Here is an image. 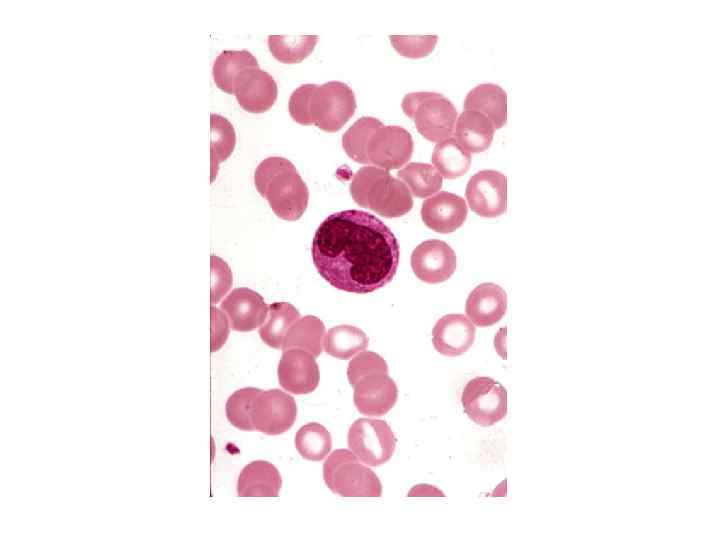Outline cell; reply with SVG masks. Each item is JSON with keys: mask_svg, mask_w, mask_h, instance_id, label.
Segmentation results:
<instances>
[{"mask_svg": "<svg viewBox=\"0 0 720 540\" xmlns=\"http://www.w3.org/2000/svg\"><path fill=\"white\" fill-rule=\"evenodd\" d=\"M311 255L318 273L330 285L366 294L392 281L400 249L395 235L380 219L352 209L331 214L320 224Z\"/></svg>", "mask_w": 720, "mask_h": 540, "instance_id": "6da1fadb", "label": "cell"}, {"mask_svg": "<svg viewBox=\"0 0 720 540\" xmlns=\"http://www.w3.org/2000/svg\"><path fill=\"white\" fill-rule=\"evenodd\" d=\"M212 74L216 86L234 94L247 112L264 113L277 99L275 80L259 68L257 59L247 50L222 51L214 61Z\"/></svg>", "mask_w": 720, "mask_h": 540, "instance_id": "7a4b0ae2", "label": "cell"}, {"mask_svg": "<svg viewBox=\"0 0 720 540\" xmlns=\"http://www.w3.org/2000/svg\"><path fill=\"white\" fill-rule=\"evenodd\" d=\"M342 145L354 161L380 167L398 169L413 153L411 134L400 126H385L373 117L358 119L343 135Z\"/></svg>", "mask_w": 720, "mask_h": 540, "instance_id": "3957f363", "label": "cell"}, {"mask_svg": "<svg viewBox=\"0 0 720 540\" xmlns=\"http://www.w3.org/2000/svg\"><path fill=\"white\" fill-rule=\"evenodd\" d=\"M288 109L295 122L315 125L332 133L339 131L354 115L356 100L353 90L343 82L305 84L292 92Z\"/></svg>", "mask_w": 720, "mask_h": 540, "instance_id": "277c9868", "label": "cell"}, {"mask_svg": "<svg viewBox=\"0 0 720 540\" xmlns=\"http://www.w3.org/2000/svg\"><path fill=\"white\" fill-rule=\"evenodd\" d=\"M257 191L284 220H297L305 212L309 192L295 166L282 157H269L255 170Z\"/></svg>", "mask_w": 720, "mask_h": 540, "instance_id": "5b68a950", "label": "cell"}, {"mask_svg": "<svg viewBox=\"0 0 720 540\" xmlns=\"http://www.w3.org/2000/svg\"><path fill=\"white\" fill-rule=\"evenodd\" d=\"M354 201L381 216L400 217L413 207V198L404 182L390 175L388 170L366 166L360 168L350 184Z\"/></svg>", "mask_w": 720, "mask_h": 540, "instance_id": "8992f818", "label": "cell"}, {"mask_svg": "<svg viewBox=\"0 0 720 540\" xmlns=\"http://www.w3.org/2000/svg\"><path fill=\"white\" fill-rule=\"evenodd\" d=\"M327 487L341 497H380L382 485L377 475L348 449L334 450L323 464Z\"/></svg>", "mask_w": 720, "mask_h": 540, "instance_id": "52a82bcc", "label": "cell"}, {"mask_svg": "<svg viewBox=\"0 0 720 540\" xmlns=\"http://www.w3.org/2000/svg\"><path fill=\"white\" fill-rule=\"evenodd\" d=\"M401 106L425 139L440 143L452 136L457 110L443 94L409 93L404 96Z\"/></svg>", "mask_w": 720, "mask_h": 540, "instance_id": "ba28073f", "label": "cell"}, {"mask_svg": "<svg viewBox=\"0 0 720 540\" xmlns=\"http://www.w3.org/2000/svg\"><path fill=\"white\" fill-rule=\"evenodd\" d=\"M461 403L464 412L477 425L492 426L507 414V391L490 377H475L467 382Z\"/></svg>", "mask_w": 720, "mask_h": 540, "instance_id": "9c48e42d", "label": "cell"}, {"mask_svg": "<svg viewBox=\"0 0 720 540\" xmlns=\"http://www.w3.org/2000/svg\"><path fill=\"white\" fill-rule=\"evenodd\" d=\"M397 439L391 427L383 420L359 418L349 428L348 447L358 459L368 466L388 462Z\"/></svg>", "mask_w": 720, "mask_h": 540, "instance_id": "30bf717a", "label": "cell"}, {"mask_svg": "<svg viewBox=\"0 0 720 540\" xmlns=\"http://www.w3.org/2000/svg\"><path fill=\"white\" fill-rule=\"evenodd\" d=\"M471 210L494 218L507 211V177L496 170H482L468 181L465 192Z\"/></svg>", "mask_w": 720, "mask_h": 540, "instance_id": "8fae6325", "label": "cell"}, {"mask_svg": "<svg viewBox=\"0 0 720 540\" xmlns=\"http://www.w3.org/2000/svg\"><path fill=\"white\" fill-rule=\"evenodd\" d=\"M294 398L279 390L262 391L257 397L252 414L255 430L267 435H280L289 430L296 419Z\"/></svg>", "mask_w": 720, "mask_h": 540, "instance_id": "7c38bea8", "label": "cell"}, {"mask_svg": "<svg viewBox=\"0 0 720 540\" xmlns=\"http://www.w3.org/2000/svg\"><path fill=\"white\" fill-rule=\"evenodd\" d=\"M457 257L444 241L430 239L420 243L411 254V267L421 281L437 284L448 280L455 272Z\"/></svg>", "mask_w": 720, "mask_h": 540, "instance_id": "4fadbf2b", "label": "cell"}, {"mask_svg": "<svg viewBox=\"0 0 720 540\" xmlns=\"http://www.w3.org/2000/svg\"><path fill=\"white\" fill-rule=\"evenodd\" d=\"M319 369L314 356L302 349L285 350L278 366L280 386L292 394L313 392L319 383Z\"/></svg>", "mask_w": 720, "mask_h": 540, "instance_id": "5bb4252c", "label": "cell"}, {"mask_svg": "<svg viewBox=\"0 0 720 540\" xmlns=\"http://www.w3.org/2000/svg\"><path fill=\"white\" fill-rule=\"evenodd\" d=\"M353 401L357 410L366 416L388 413L398 398V388L388 374L366 376L354 386Z\"/></svg>", "mask_w": 720, "mask_h": 540, "instance_id": "9a60e30c", "label": "cell"}, {"mask_svg": "<svg viewBox=\"0 0 720 540\" xmlns=\"http://www.w3.org/2000/svg\"><path fill=\"white\" fill-rule=\"evenodd\" d=\"M221 309L227 314L232 330L240 332L262 326L269 312L263 297L245 287L230 292L222 301Z\"/></svg>", "mask_w": 720, "mask_h": 540, "instance_id": "2e32d148", "label": "cell"}, {"mask_svg": "<svg viewBox=\"0 0 720 540\" xmlns=\"http://www.w3.org/2000/svg\"><path fill=\"white\" fill-rule=\"evenodd\" d=\"M468 208L465 200L447 191H441L426 199L421 208V217L427 227L439 233H451L462 226Z\"/></svg>", "mask_w": 720, "mask_h": 540, "instance_id": "e0dca14e", "label": "cell"}, {"mask_svg": "<svg viewBox=\"0 0 720 540\" xmlns=\"http://www.w3.org/2000/svg\"><path fill=\"white\" fill-rule=\"evenodd\" d=\"M476 335L474 324L463 314H447L432 329V343L437 352L456 357L472 346Z\"/></svg>", "mask_w": 720, "mask_h": 540, "instance_id": "ac0fdd59", "label": "cell"}, {"mask_svg": "<svg viewBox=\"0 0 720 540\" xmlns=\"http://www.w3.org/2000/svg\"><path fill=\"white\" fill-rule=\"evenodd\" d=\"M507 310V294L494 283H482L469 294L465 311L470 321L478 327L498 323Z\"/></svg>", "mask_w": 720, "mask_h": 540, "instance_id": "d6986e66", "label": "cell"}, {"mask_svg": "<svg viewBox=\"0 0 720 540\" xmlns=\"http://www.w3.org/2000/svg\"><path fill=\"white\" fill-rule=\"evenodd\" d=\"M282 479L278 469L270 462L259 460L247 464L237 482L239 497H277Z\"/></svg>", "mask_w": 720, "mask_h": 540, "instance_id": "ffe728a7", "label": "cell"}, {"mask_svg": "<svg viewBox=\"0 0 720 540\" xmlns=\"http://www.w3.org/2000/svg\"><path fill=\"white\" fill-rule=\"evenodd\" d=\"M495 128L483 114L465 110L457 118L453 138L469 153H480L492 143Z\"/></svg>", "mask_w": 720, "mask_h": 540, "instance_id": "44dd1931", "label": "cell"}, {"mask_svg": "<svg viewBox=\"0 0 720 540\" xmlns=\"http://www.w3.org/2000/svg\"><path fill=\"white\" fill-rule=\"evenodd\" d=\"M464 109L485 115L500 129L507 122V94L496 84H480L467 94Z\"/></svg>", "mask_w": 720, "mask_h": 540, "instance_id": "7402d4cb", "label": "cell"}, {"mask_svg": "<svg viewBox=\"0 0 720 540\" xmlns=\"http://www.w3.org/2000/svg\"><path fill=\"white\" fill-rule=\"evenodd\" d=\"M369 339L359 328L351 325H338L328 330L324 339L327 354L342 360L352 358L365 350Z\"/></svg>", "mask_w": 720, "mask_h": 540, "instance_id": "603a6c76", "label": "cell"}, {"mask_svg": "<svg viewBox=\"0 0 720 540\" xmlns=\"http://www.w3.org/2000/svg\"><path fill=\"white\" fill-rule=\"evenodd\" d=\"M431 161L442 177L456 179L469 170L471 153L450 137L435 146Z\"/></svg>", "mask_w": 720, "mask_h": 540, "instance_id": "cb8c5ba5", "label": "cell"}, {"mask_svg": "<svg viewBox=\"0 0 720 540\" xmlns=\"http://www.w3.org/2000/svg\"><path fill=\"white\" fill-rule=\"evenodd\" d=\"M269 320L259 329L264 343L275 349H282L284 339L290 327L300 318L297 309L286 302H276L268 306Z\"/></svg>", "mask_w": 720, "mask_h": 540, "instance_id": "d4e9b609", "label": "cell"}, {"mask_svg": "<svg viewBox=\"0 0 720 540\" xmlns=\"http://www.w3.org/2000/svg\"><path fill=\"white\" fill-rule=\"evenodd\" d=\"M324 333L325 326L320 319L314 316L298 319L288 330L282 349L285 351L297 347L317 357L322 352Z\"/></svg>", "mask_w": 720, "mask_h": 540, "instance_id": "484cf974", "label": "cell"}, {"mask_svg": "<svg viewBox=\"0 0 720 540\" xmlns=\"http://www.w3.org/2000/svg\"><path fill=\"white\" fill-rule=\"evenodd\" d=\"M397 176L418 198L431 196L442 187V175L434 166L427 163H408L398 171Z\"/></svg>", "mask_w": 720, "mask_h": 540, "instance_id": "4316f807", "label": "cell"}, {"mask_svg": "<svg viewBox=\"0 0 720 540\" xmlns=\"http://www.w3.org/2000/svg\"><path fill=\"white\" fill-rule=\"evenodd\" d=\"M294 443L298 453L310 461L323 460L332 448L329 431L317 422H310L300 427Z\"/></svg>", "mask_w": 720, "mask_h": 540, "instance_id": "83f0119b", "label": "cell"}, {"mask_svg": "<svg viewBox=\"0 0 720 540\" xmlns=\"http://www.w3.org/2000/svg\"><path fill=\"white\" fill-rule=\"evenodd\" d=\"M318 36L269 35L268 46L272 55L282 63H299L314 50Z\"/></svg>", "mask_w": 720, "mask_h": 540, "instance_id": "f1b7e54d", "label": "cell"}, {"mask_svg": "<svg viewBox=\"0 0 720 540\" xmlns=\"http://www.w3.org/2000/svg\"><path fill=\"white\" fill-rule=\"evenodd\" d=\"M262 390L255 387H246L236 390L229 396L225 412L228 421L236 428L244 431H254L252 414L255 401Z\"/></svg>", "mask_w": 720, "mask_h": 540, "instance_id": "f546056e", "label": "cell"}, {"mask_svg": "<svg viewBox=\"0 0 720 540\" xmlns=\"http://www.w3.org/2000/svg\"><path fill=\"white\" fill-rule=\"evenodd\" d=\"M235 146V132L231 123L224 117L211 114V166L212 178L214 180L215 167L225 161Z\"/></svg>", "mask_w": 720, "mask_h": 540, "instance_id": "4dcf8cb0", "label": "cell"}, {"mask_svg": "<svg viewBox=\"0 0 720 540\" xmlns=\"http://www.w3.org/2000/svg\"><path fill=\"white\" fill-rule=\"evenodd\" d=\"M378 373L388 374L387 363L380 355L370 351L360 352L350 361L347 369V377L351 386L366 376Z\"/></svg>", "mask_w": 720, "mask_h": 540, "instance_id": "1f68e13d", "label": "cell"}, {"mask_svg": "<svg viewBox=\"0 0 720 540\" xmlns=\"http://www.w3.org/2000/svg\"><path fill=\"white\" fill-rule=\"evenodd\" d=\"M393 47L402 56L422 58L430 54L438 40L437 35L428 36H390Z\"/></svg>", "mask_w": 720, "mask_h": 540, "instance_id": "d6a6232c", "label": "cell"}, {"mask_svg": "<svg viewBox=\"0 0 720 540\" xmlns=\"http://www.w3.org/2000/svg\"><path fill=\"white\" fill-rule=\"evenodd\" d=\"M211 261L212 274L217 277V279L212 278L211 303L214 304L217 303L230 288L231 277L225 278L226 275L230 274V270L225 262L215 256H211Z\"/></svg>", "mask_w": 720, "mask_h": 540, "instance_id": "836d02e7", "label": "cell"}, {"mask_svg": "<svg viewBox=\"0 0 720 540\" xmlns=\"http://www.w3.org/2000/svg\"><path fill=\"white\" fill-rule=\"evenodd\" d=\"M211 351L215 352L225 343L229 334V325L225 315L211 307Z\"/></svg>", "mask_w": 720, "mask_h": 540, "instance_id": "e575fe53", "label": "cell"}, {"mask_svg": "<svg viewBox=\"0 0 720 540\" xmlns=\"http://www.w3.org/2000/svg\"><path fill=\"white\" fill-rule=\"evenodd\" d=\"M408 496H442L445 494L434 486L427 484H419L414 486L408 493Z\"/></svg>", "mask_w": 720, "mask_h": 540, "instance_id": "d590c367", "label": "cell"}]
</instances>
